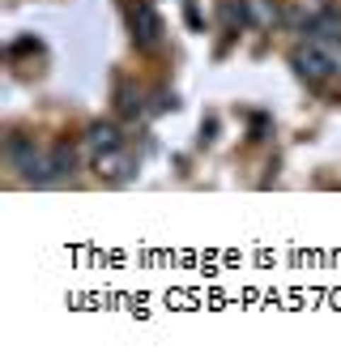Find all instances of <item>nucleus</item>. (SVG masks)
<instances>
[{
    "mask_svg": "<svg viewBox=\"0 0 341 363\" xmlns=\"http://www.w3.org/2000/svg\"><path fill=\"white\" fill-rule=\"evenodd\" d=\"M137 107H141V94L132 86H120V111L124 116H137Z\"/></svg>",
    "mask_w": 341,
    "mask_h": 363,
    "instance_id": "0eeeda50",
    "label": "nucleus"
},
{
    "mask_svg": "<svg viewBox=\"0 0 341 363\" xmlns=\"http://www.w3.org/2000/svg\"><path fill=\"white\" fill-rule=\"evenodd\" d=\"M311 43H316V48H320V52L328 56V65H333V73H341V39H337V35H316Z\"/></svg>",
    "mask_w": 341,
    "mask_h": 363,
    "instance_id": "39448f33",
    "label": "nucleus"
},
{
    "mask_svg": "<svg viewBox=\"0 0 341 363\" xmlns=\"http://www.w3.org/2000/svg\"><path fill=\"white\" fill-rule=\"evenodd\" d=\"M294 69H299L307 82H324V77H333V65H328V56H324L316 43H303V48L294 52Z\"/></svg>",
    "mask_w": 341,
    "mask_h": 363,
    "instance_id": "f257e3e1",
    "label": "nucleus"
},
{
    "mask_svg": "<svg viewBox=\"0 0 341 363\" xmlns=\"http://www.w3.org/2000/svg\"><path fill=\"white\" fill-rule=\"evenodd\" d=\"M128 22H132V39H137L141 48H154V43H158V35H162V18H158L149 5H137Z\"/></svg>",
    "mask_w": 341,
    "mask_h": 363,
    "instance_id": "f03ea898",
    "label": "nucleus"
},
{
    "mask_svg": "<svg viewBox=\"0 0 341 363\" xmlns=\"http://www.w3.org/2000/svg\"><path fill=\"white\" fill-rule=\"evenodd\" d=\"M243 9L252 13L256 26H269V22H273V5H269V0H243Z\"/></svg>",
    "mask_w": 341,
    "mask_h": 363,
    "instance_id": "423d86ee",
    "label": "nucleus"
},
{
    "mask_svg": "<svg viewBox=\"0 0 341 363\" xmlns=\"http://www.w3.org/2000/svg\"><path fill=\"white\" fill-rule=\"evenodd\" d=\"M98 175H107V179H124V175H132V158H128V150L120 145V150H111V154H98Z\"/></svg>",
    "mask_w": 341,
    "mask_h": 363,
    "instance_id": "20e7f679",
    "label": "nucleus"
},
{
    "mask_svg": "<svg viewBox=\"0 0 341 363\" xmlns=\"http://www.w3.org/2000/svg\"><path fill=\"white\" fill-rule=\"evenodd\" d=\"M86 150L90 154H111V150H120V128L115 124H90L86 128Z\"/></svg>",
    "mask_w": 341,
    "mask_h": 363,
    "instance_id": "7ed1b4c3",
    "label": "nucleus"
}]
</instances>
